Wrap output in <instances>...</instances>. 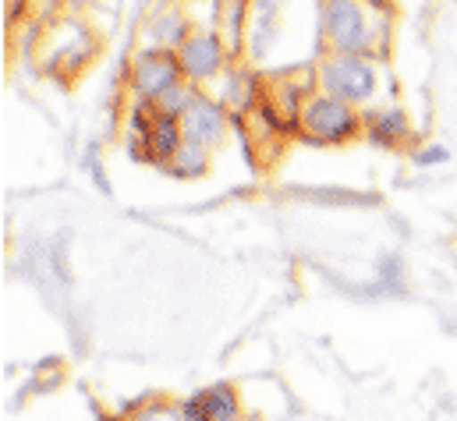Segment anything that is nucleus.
<instances>
[{
  "label": "nucleus",
  "instance_id": "obj_1",
  "mask_svg": "<svg viewBox=\"0 0 457 421\" xmlns=\"http://www.w3.org/2000/svg\"><path fill=\"white\" fill-rule=\"evenodd\" d=\"M320 36L327 54L383 57L390 39V11H376L365 0H320Z\"/></svg>",
  "mask_w": 457,
  "mask_h": 421
},
{
  "label": "nucleus",
  "instance_id": "obj_2",
  "mask_svg": "<svg viewBox=\"0 0 457 421\" xmlns=\"http://www.w3.org/2000/svg\"><path fill=\"white\" fill-rule=\"evenodd\" d=\"M316 89L327 96H337L351 106L372 103L376 89H379V71L372 64V57L361 54H327L316 64Z\"/></svg>",
  "mask_w": 457,
  "mask_h": 421
},
{
  "label": "nucleus",
  "instance_id": "obj_3",
  "mask_svg": "<svg viewBox=\"0 0 457 421\" xmlns=\"http://www.w3.org/2000/svg\"><path fill=\"white\" fill-rule=\"evenodd\" d=\"M365 131V113L337 96L312 93L302 110V138L312 145H341Z\"/></svg>",
  "mask_w": 457,
  "mask_h": 421
},
{
  "label": "nucleus",
  "instance_id": "obj_4",
  "mask_svg": "<svg viewBox=\"0 0 457 421\" xmlns=\"http://www.w3.org/2000/svg\"><path fill=\"white\" fill-rule=\"evenodd\" d=\"M181 75V61L174 50H149L142 46L131 57V71H128V93L138 103H156L170 86H178Z\"/></svg>",
  "mask_w": 457,
  "mask_h": 421
},
{
  "label": "nucleus",
  "instance_id": "obj_5",
  "mask_svg": "<svg viewBox=\"0 0 457 421\" xmlns=\"http://www.w3.org/2000/svg\"><path fill=\"white\" fill-rule=\"evenodd\" d=\"M228 57L230 50L217 29H195L188 36V43L178 50L181 75L192 86H210V82L224 78L228 75Z\"/></svg>",
  "mask_w": 457,
  "mask_h": 421
},
{
  "label": "nucleus",
  "instance_id": "obj_6",
  "mask_svg": "<svg viewBox=\"0 0 457 421\" xmlns=\"http://www.w3.org/2000/svg\"><path fill=\"white\" fill-rule=\"evenodd\" d=\"M181 131H185V142H195L203 149H217L230 131V110L224 106V100L217 96H206L199 93L192 110L181 117Z\"/></svg>",
  "mask_w": 457,
  "mask_h": 421
},
{
  "label": "nucleus",
  "instance_id": "obj_7",
  "mask_svg": "<svg viewBox=\"0 0 457 421\" xmlns=\"http://www.w3.org/2000/svg\"><path fill=\"white\" fill-rule=\"evenodd\" d=\"M192 32L195 29H192V21H188L181 4H160L145 18V25H142V46H149V50H174L178 54L188 43Z\"/></svg>",
  "mask_w": 457,
  "mask_h": 421
},
{
  "label": "nucleus",
  "instance_id": "obj_8",
  "mask_svg": "<svg viewBox=\"0 0 457 421\" xmlns=\"http://www.w3.org/2000/svg\"><path fill=\"white\" fill-rule=\"evenodd\" d=\"M248 57L262 61L277 39H280V0H252V14H248Z\"/></svg>",
  "mask_w": 457,
  "mask_h": 421
},
{
  "label": "nucleus",
  "instance_id": "obj_9",
  "mask_svg": "<svg viewBox=\"0 0 457 421\" xmlns=\"http://www.w3.org/2000/svg\"><path fill=\"white\" fill-rule=\"evenodd\" d=\"M142 145H145V156L153 167L167 170L174 163V156L181 153L185 145V131H181V117H170V113H156L153 128L142 135Z\"/></svg>",
  "mask_w": 457,
  "mask_h": 421
},
{
  "label": "nucleus",
  "instance_id": "obj_10",
  "mask_svg": "<svg viewBox=\"0 0 457 421\" xmlns=\"http://www.w3.org/2000/svg\"><path fill=\"white\" fill-rule=\"evenodd\" d=\"M365 138H369L376 149H397V145H404V142L411 138L408 113L397 110V106L365 113Z\"/></svg>",
  "mask_w": 457,
  "mask_h": 421
},
{
  "label": "nucleus",
  "instance_id": "obj_11",
  "mask_svg": "<svg viewBox=\"0 0 457 421\" xmlns=\"http://www.w3.org/2000/svg\"><path fill=\"white\" fill-rule=\"evenodd\" d=\"M206 170H210V149H203L195 142H185L181 153L174 156V163L167 167V174L178 181H199V177H206Z\"/></svg>",
  "mask_w": 457,
  "mask_h": 421
},
{
  "label": "nucleus",
  "instance_id": "obj_12",
  "mask_svg": "<svg viewBox=\"0 0 457 421\" xmlns=\"http://www.w3.org/2000/svg\"><path fill=\"white\" fill-rule=\"evenodd\" d=\"M210 421H241V397L230 383H213L203 390Z\"/></svg>",
  "mask_w": 457,
  "mask_h": 421
},
{
  "label": "nucleus",
  "instance_id": "obj_13",
  "mask_svg": "<svg viewBox=\"0 0 457 421\" xmlns=\"http://www.w3.org/2000/svg\"><path fill=\"white\" fill-rule=\"evenodd\" d=\"M228 93H224V106H230V113H241L245 106H259V86L248 71L241 68H228Z\"/></svg>",
  "mask_w": 457,
  "mask_h": 421
},
{
  "label": "nucleus",
  "instance_id": "obj_14",
  "mask_svg": "<svg viewBox=\"0 0 457 421\" xmlns=\"http://www.w3.org/2000/svg\"><path fill=\"white\" fill-rule=\"evenodd\" d=\"M195 96H199V86H192V82H178V86H170L160 100H156V110L160 113H170V117H185L192 103H195Z\"/></svg>",
  "mask_w": 457,
  "mask_h": 421
},
{
  "label": "nucleus",
  "instance_id": "obj_15",
  "mask_svg": "<svg viewBox=\"0 0 457 421\" xmlns=\"http://www.w3.org/2000/svg\"><path fill=\"white\" fill-rule=\"evenodd\" d=\"M128 421H185L181 415V400H170V397H149L142 411H135Z\"/></svg>",
  "mask_w": 457,
  "mask_h": 421
},
{
  "label": "nucleus",
  "instance_id": "obj_16",
  "mask_svg": "<svg viewBox=\"0 0 457 421\" xmlns=\"http://www.w3.org/2000/svg\"><path fill=\"white\" fill-rule=\"evenodd\" d=\"M156 103H138L131 106V113H128V135H135V138H142L149 128H153V120H156Z\"/></svg>",
  "mask_w": 457,
  "mask_h": 421
},
{
  "label": "nucleus",
  "instance_id": "obj_17",
  "mask_svg": "<svg viewBox=\"0 0 457 421\" xmlns=\"http://www.w3.org/2000/svg\"><path fill=\"white\" fill-rule=\"evenodd\" d=\"M411 160H415L419 167H440V163H447V160H451V149H447V145H440V142H433V145L415 149V153H411Z\"/></svg>",
  "mask_w": 457,
  "mask_h": 421
},
{
  "label": "nucleus",
  "instance_id": "obj_18",
  "mask_svg": "<svg viewBox=\"0 0 457 421\" xmlns=\"http://www.w3.org/2000/svg\"><path fill=\"white\" fill-rule=\"evenodd\" d=\"M181 415H185V421H210V411H206V397H203V390L181 400Z\"/></svg>",
  "mask_w": 457,
  "mask_h": 421
}]
</instances>
